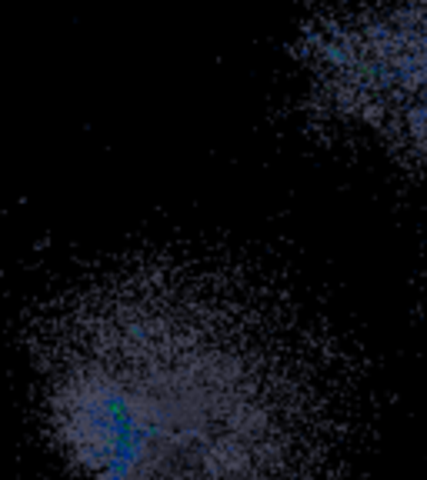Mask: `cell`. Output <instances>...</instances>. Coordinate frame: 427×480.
I'll return each instance as SVG.
<instances>
[{"mask_svg":"<svg viewBox=\"0 0 427 480\" xmlns=\"http://www.w3.org/2000/svg\"><path fill=\"white\" fill-rule=\"evenodd\" d=\"M301 64L324 117L394 161L427 167V4L314 17Z\"/></svg>","mask_w":427,"mask_h":480,"instance_id":"7a4b0ae2","label":"cell"},{"mask_svg":"<svg viewBox=\"0 0 427 480\" xmlns=\"http://www.w3.org/2000/svg\"><path fill=\"white\" fill-rule=\"evenodd\" d=\"M63 480H345L337 354L284 297L198 260H134L53 300L34 338Z\"/></svg>","mask_w":427,"mask_h":480,"instance_id":"6da1fadb","label":"cell"}]
</instances>
